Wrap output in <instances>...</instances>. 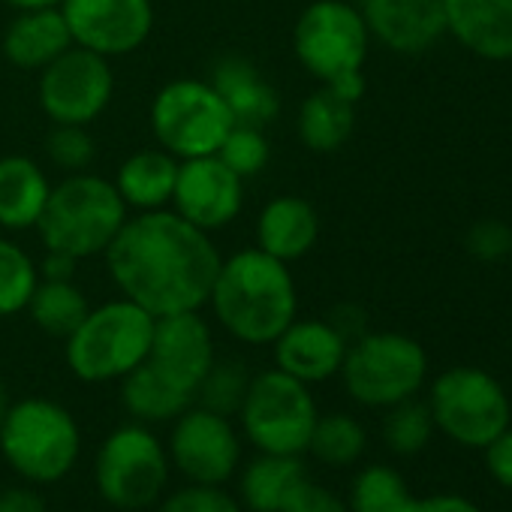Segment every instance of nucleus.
Returning a JSON list of instances; mask_svg holds the SVG:
<instances>
[{"label":"nucleus","instance_id":"45","mask_svg":"<svg viewBox=\"0 0 512 512\" xmlns=\"http://www.w3.org/2000/svg\"><path fill=\"white\" fill-rule=\"evenodd\" d=\"M4 4H10L16 13H25V10H55L64 0H4Z\"/></svg>","mask_w":512,"mask_h":512},{"label":"nucleus","instance_id":"47","mask_svg":"<svg viewBox=\"0 0 512 512\" xmlns=\"http://www.w3.org/2000/svg\"><path fill=\"white\" fill-rule=\"evenodd\" d=\"M509 260H512V247H509Z\"/></svg>","mask_w":512,"mask_h":512},{"label":"nucleus","instance_id":"41","mask_svg":"<svg viewBox=\"0 0 512 512\" xmlns=\"http://www.w3.org/2000/svg\"><path fill=\"white\" fill-rule=\"evenodd\" d=\"M37 269H40V281H76L79 260L61 250H46L43 263H37Z\"/></svg>","mask_w":512,"mask_h":512},{"label":"nucleus","instance_id":"28","mask_svg":"<svg viewBox=\"0 0 512 512\" xmlns=\"http://www.w3.org/2000/svg\"><path fill=\"white\" fill-rule=\"evenodd\" d=\"M88 311V296L76 281H40L28 302V314L37 329L58 341H67L88 317Z\"/></svg>","mask_w":512,"mask_h":512},{"label":"nucleus","instance_id":"6","mask_svg":"<svg viewBox=\"0 0 512 512\" xmlns=\"http://www.w3.org/2000/svg\"><path fill=\"white\" fill-rule=\"evenodd\" d=\"M344 389L362 407H392L416 398L428 377L425 347L401 332H365L347 347L338 371Z\"/></svg>","mask_w":512,"mask_h":512},{"label":"nucleus","instance_id":"37","mask_svg":"<svg viewBox=\"0 0 512 512\" xmlns=\"http://www.w3.org/2000/svg\"><path fill=\"white\" fill-rule=\"evenodd\" d=\"M157 512H241V506L217 485H190L169 494Z\"/></svg>","mask_w":512,"mask_h":512},{"label":"nucleus","instance_id":"9","mask_svg":"<svg viewBox=\"0 0 512 512\" xmlns=\"http://www.w3.org/2000/svg\"><path fill=\"white\" fill-rule=\"evenodd\" d=\"M428 410L434 428L467 449H485L512 419L506 389L497 377L473 365L443 371L431 383Z\"/></svg>","mask_w":512,"mask_h":512},{"label":"nucleus","instance_id":"3","mask_svg":"<svg viewBox=\"0 0 512 512\" xmlns=\"http://www.w3.org/2000/svg\"><path fill=\"white\" fill-rule=\"evenodd\" d=\"M127 217L130 208L109 178L73 172L52 184L37 232L46 250L70 253L82 263L109 250Z\"/></svg>","mask_w":512,"mask_h":512},{"label":"nucleus","instance_id":"33","mask_svg":"<svg viewBox=\"0 0 512 512\" xmlns=\"http://www.w3.org/2000/svg\"><path fill=\"white\" fill-rule=\"evenodd\" d=\"M250 386V371L235 362V359H214V365L208 368V374L202 377V383L196 386L199 407L214 410L220 416H232L241 410V401L247 395Z\"/></svg>","mask_w":512,"mask_h":512},{"label":"nucleus","instance_id":"35","mask_svg":"<svg viewBox=\"0 0 512 512\" xmlns=\"http://www.w3.org/2000/svg\"><path fill=\"white\" fill-rule=\"evenodd\" d=\"M46 157L67 175L88 172L97 157V142L82 124H55L46 136Z\"/></svg>","mask_w":512,"mask_h":512},{"label":"nucleus","instance_id":"4","mask_svg":"<svg viewBox=\"0 0 512 512\" xmlns=\"http://www.w3.org/2000/svg\"><path fill=\"white\" fill-rule=\"evenodd\" d=\"M154 317L130 299H112L91 308L79 329L64 341L67 368L82 383H109L127 377L148 359Z\"/></svg>","mask_w":512,"mask_h":512},{"label":"nucleus","instance_id":"26","mask_svg":"<svg viewBox=\"0 0 512 512\" xmlns=\"http://www.w3.org/2000/svg\"><path fill=\"white\" fill-rule=\"evenodd\" d=\"M305 479L308 476H305L302 455L260 452V458H253L244 467V473L238 479V491L250 512H281L287 497Z\"/></svg>","mask_w":512,"mask_h":512},{"label":"nucleus","instance_id":"17","mask_svg":"<svg viewBox=\"0 0 512 512\" xmlns=\"http://www.w3.org/2000/svg\"><path fill=\"white\" fill-rule=\"evenodd\" d=\"M371 40L395 55H422L446 37L443 0H362Z\"/></svg>","mask_w":512,"mask_h":512},{"label":"nucleus","instance_id":"34","mask_svg":"<svg viewBox=\"0 0 512 512\" xmlns=\"http://www.w3.org/2000/svg\"><path fill=\"white\" fill-rule=\"evenodd\" d=\"M217 157L241 178H253L260 175L269 160H272V145L263 127H250V124H232V130L226 133V139L217 148Z\"/></svg>","mask_w":512,"mask_h":512},{"label":"nucleus","instance_id":"32","mask_svg":"<svg viewBox=\"0 0 512 512\" xmlns=\"http://www.w3.org/2000/svg\"><path fill=\"white\" fill-rule=\"evenodd\" d=\"M386 419H383V440L395 455H419L431 434H434V419L428 404L407 398L398 401L392 407H386Z\"/></svg>","mask_w":512,"mask_h":512},{"label":"nucleus","instance_id":"20","mask_svg":"<svg viewBox=\"0 0 512 512\" xmlns=\"http://www.w3.org/2000/svg\"><path fill=\"white\" fill-rule=\"evenodd\" d=\"M208 82L226 103L235 124L266 130L281 115L278 88L263 76L260 67L241 55H223L220 61H214Z\"/></svg>","mask_w":512,"mask_h":512},{"label":"nucleus","instance_id":"31","mask_svg":"<svg viewBox=\"0 0 512 512\" xmlns=\"http://www.w3.org/2000/svg\"><path fill=\"white\" fill-rule=\"evenodd\" d=\"M410 503L407 482L389 464L365 467L350 485V512H404Z\"/></svg>","mask_w":512,"mask_h":512},{"label":"nucleus","instance_id":"24","mask_svg":"<svg viewBox=\"0 0 512 512\" xmlns=\"http://www.w3.org/2000/svg\"><path fill=\"white\" fill-rule=\"evenodd\" d=\"M178 163L169 151L157 148H142L136 154H130L112 184L118 190V196L124 199L127 208L133 211H160L169 208L172 202V190H175V178H178Z\"/></svg>","mask_w":512,"mask_h":512},{"label":"nucleus","instance_id":"36","mask_svg":"<svg viewBox=\"0 0 512 512\" xmlns=\"http://www.w3.org/2000/svg\"><path fill=\"white\" fill-rule=\"evenodd\" d=\"M464 247L470 256H476L482 263H497L503 256H509L512 226H506L503 220H479L467 229Z\"/></svg>","mask_w":512,"mask_h":512},{"label":"nucleus","instance_id":"18","mask_svg":"<svg viewBox=\"0 0 512 512\" xmlns=\"http://www.w3.org/2000/svg\"><path fill=\"white\" fill-rule=\"evenodd\" d=\"M275 368L314 386L335 377L347 356V338L329 320H293L275 338Z\"/></svg>","mask_w":512,"mask_h":512},{"label":"nucleus","instance_id":"43","mask_svg":"<svg viewBox=\"0 0 512 512\" xmlns=\"http://www.w3.org/2000/svg\"><path fill=\"white\" fill-rule=\"evenodd\" d=\"M329 323L347 338V344H353L356 338H362L368 329H365V314L359 311V308H353V305H341V308H335L332 311V317H329Z\"/></svg>","mask_w":512,"mask_h":512},{"label":"nucleus","instance_id":"15","mask_svg":"<svg viewBox=\"0 0 512 512\" xmlns=\"http://www.w3.org/2000/svg\"><path fill=\"white\" fill-rule=\"evenodd\" d=\"M244 205V181L217 157H193L178 163L169 208L202 232L229 226Z\"/></svg>","mask_w":512,"mask_h":512},{"label":"nucleus","instance_id":"13","mask_svg":"<svg viewBox=\"0 0 512 512\" xmlns=\"http://www.w3.org/2000/svg\"><path fill=\"white\" fill-rule=\"evenodd\" d=\"M169 458L193 485H223L241 464V440L229 416L187 407L172 425Z\"/></svg>","mask_w":512,"mask_h":512},{"label":"nucleus","instance_id":"38","mask_svg":"<svg viewBox=\"0 0 512 512\" xmlns=\"http://www.w3.org/2000/svg\"><path fill=\"white\" fill-rule=\"evenodd\" d=\"M281 512H350V509H347V503L332 488L305 479L287 497V503L281 506Z\"/></svg>","mask_w":512,"mask_h":512},{"label":"nucleus","instance_id":"19","mask_svg":"<svg viewBox=\"0 0 512 512\" xmlns=\"http://www.w3.org/2000/svg\"><path fill=\"white\" fill-rule=\"evenodd\" d=\"M446 34L470 55L494 64L512 61V0H443Z\"/></svg>","mask_w":512,"mask_h":512},{"label":"nucleus","instance_id":"25","mask_svg":"<svg viewBox=\"0 0 512 512\" xmlns=\"http://www.w3.org/2000/svg\"><path fill=\"white\" fill-rule=\"evenodd\" d=\"M356 127V103L338 97L329 85L317 88L299 106V139L314 154H335L347 145Z\"/></svg>","mask_w":512,"mask_h":512},{"label":"nucleus","instance_id":"8","mask_svg":"<svg viewBox=\"0 0 512 512\" xmlns=\"http://www.w3.org/2000/svg\"><path fill=\"white\" fill-rule=\"evenodd\" d=\"M151 133L175 160L217 154L232 130V115L208 79H172L151 100Z\"/></svg>","mask_w":512,"mask_h":512},{"label":"nucleus","instance_id":"22","mask_svg":"<svg viewBox=\"0 0 512 512\" xmlns=\"http://www.w3.org/2000/svg\"><path fill=\"white\" fill-rule=\"evenodd\" d=\"M73 46V34L61 7L25 10L4 31V58L19 70H46Z\"/></svg>","mask_w":512,"mask_h":512},{"label":"nucleus","instance_id":"10","mask_svg":"<svg viewBox=\"0 0 512 512\" xmlns=\"http://www.w3.org/2000/svg\"><path fill=\"white\" fill-rule=\"evenodd\" d=\"M371 49L368 25L359 7L347 0H314L302 10L293 28V52L305 73L317 82H332L338 76L365 67Z\"/></svg>","mask_w":512,"mask_h":512},{"label":"nucleus","instance_id":"30","mask_svg":"<svg viewBox=\"0 0 512 512\" xmlns=\"http://www.w3.org/2000/svg\"><path fill=\"white\" fill-rule=\"evenodd\" d=\"M37 284L40 269L34 256L22 244L0 238V317H16L28 311Z\"/></svg>","mask_w":512,"mask_h":512},{"label":"nucleus","instance_id":"16","mask_svg":"<svg viewBox=\"0 0 512 512\" xmlns=\"http://www.w3.org/2000/svg\"><path fill=\"white\" fill-rule=\"evenodd\" d=\"M214 335L199 311L154 317L148 365H154L178 389L196 395V386L214 365Z\"/></svg>","mask_w":512,"mask_h":512},{"label":"nucleus","instance_id":"27","mask_svg":"<svg viewBox=\"0 0 512 512\" xmlns=\"http://www.w3.org/2000/svg\"><path fill=\"white\" fill-rule=\"evenodd\" d=\"M121 401L136 422L157 425L175 422L193 404V395L166 380L154 365L142 362L127 377H121Z\"/></svg>","mask_w":512,"mask_h":512},{"label":"nucleus","instance_id":"42","mask_svg":"<svg viewBox=\"0 0 512 512\" xmlns=\"http://www.w3.org/2000/svg\"><path fill=\"white\" fill-rule=\"evenodd\" d=\"M0 512H46V500L34 488L0 491Z\"/></svg>","mask_w":512,"mask_h":512},{"label":"nucleus","instance_id":"40","mask_svg":"<svg viewBox=\"0 0 512 512\" xmlns=\"http://www.w3.org/2000/svg\"><path fill=\"white\" fill-rule=\"evenodd\" d=\"M404 512H482V509L461 494H431V497H410Z\"/></svg>","mask_w":512,"mask_h":512},{"label":"nucleus","instance_id":"1","mask_svg":"<svg viewBox=\"0 0 512 512\" xmlns=\"http://www.w3.org/2000/svg\"><path fill=\"white\" fill-rule=\"evenodd\" d=\"M103 256L118 293L151 317L202 311L223 263L211 232L172 208L127 217Z\"/></svg>","mask_w":512,"mask_h":512},{"label":"nucleus","instance_id":"39","mask_svg":"<svg viewBox=\"0 0 512 512\" xmlns=\"http://www.w3.org/2000/svg\"><path fill=\"white\" fill-rule=\"evenodd\" d=\"M485 467L491 479L503 488L512 491V428L500 431L488 446H485Z\"/></svg>","mask_w":512,"mask_h":512},{"label":"nucleus","instance_id":"12","mask_svg":"<svg viewBox=\"0 0 512 512\" xmlns=\"http://www.w3.org/2000/svg\"><path fill=\"white\" fill-rule=\"evenodd\" d=\"M115 94V76L109 58L70 46L46 70H40L37 100L52 124H82L97 121Z\"/></svg>","mask_w":512,"mask_h":512},{"label":"nucleus","instance_id":"46","mask_svg":"<svg viewBox=\"0 0 512 512\" xmlns=\"http://www.w3.org/2000/svg\"><path fill=\"white\" fill-rule=\"evenodd\" d=\"M7 410H10V395H7V389H4V383H0V422H4V416H7Z\"/></svg>","mask_w":512,"mask_h":512},{"label":"nucleus","instance_id":"44","mask_svg":"<svg viewBox=\"0 0 512 512\" xmlns=\"http://www.w3.org/2000/svg\"><path fill=\"white\" fill-rule=\"evenodd\" d=\"M338 97H344V100H350V103H359L362 97H365V76H362V70H356V73H347V76H338V79H332V82H326Z\"/></svg>","mask_w":512,"mask_h":512},{"label":"nucleus","instance_id":"5","mask_svg":"<svg viewBox=\"0 0 512 512\" xmlns=\"http://www.w3.org/2000/svg\"><path fill=\"white\" fill-rule=\"evenodd\" d=\"M82 434L67 407L49 398L10 404L0 422V452L28 482H61L79 461Z\"/></svg>","mask_w":512,"mask_h":512},{"label":"nucleus","instance_id":"21","mask_svg":"<svg viewBox=\"0 0 512 512\" xmlns=\"http://www.w3.org/2000/svg\"><path fill=\"white\" fill-rule=\"evenodd\" d=\"M256 244L269 256L281 263H296L317 247L320 238V214L317 208L302 196H275L263 205L260 217H256Z\"/></svg>","mask_w":512,"mask_h":512},{"label":"nucleus","instance_id":"11","mask_svg":"<svg viewBox=\"0 0 512 512\" xmlns=\"http://www.w3.org/2000/svg\"><path fill=\"white\" fill-rule=\"evenodd\" d=\"M97 488L118 509L157 503L169 482V452L139 422L115 428L97 452Z\"/></svg>","mask_w":512,"mask_h":512},{"label":"nucleus","instance_id":"2","mask_svg":"<svg viewBox=\"0 0 512 512\" xmlns=\"http://www.w3.org/2000/svg\"><path fill=\"white\" fill-rule=\"evenodd\" d=\"M208 305L226 335L266 347L299 317L293 269L260 247H244L220 263Z\"/></svg>","mask_w":512,"mask_h":512},{"label":"nucleus","instance_id":"7","mask_svg":"<svg viewBox=\"0 0 512 512\" xmlns=\"http://www.w3.org/2000/svg\"><path fill=\"white\" fill-rule=\"evenodd\" d=\"M238 416L247 440L260 452L302 455L320 413L308 383L272 368L250 377Z\"/></svg>","mask_w":512,"mask_h":512},{"label":"nucleus","instance_id":"29","mask_svg":"<svg viewBox=\"0 0 512 512\" xmlns=\"http://www.w3.org/2000/svg\"><path fill=\"white\" fill-rule=\"evenodd\" d=\"M365 443H368V434L356 416L329 413V416H317L308 452L329 467H347L362 458Z\"/></svg>","mask_w":512,"mask_h":512},{"label":"nucleus","instance_id":"23","mask_svg":"<svg viewBox=\"0 0 512 512\" xmlns=\"http://www.w3.org/2000/svg\"><path fill=\"white\" fill-rule=\"evenodd\" d=\"M49 193H52V181L37 160L25 154L0 157V229L7 232L37 229Z\"/></svg>","mask_w":512,"mask_h":512},{"label":"nucleus","instance_id":"14","mask_svg":"<svg viewBox=\"0 0 512 512\" xmlns=\"http://www.w3.org/2000/svg\"><path fill=\"white\" fill-rule=\"evenodd\" d=\"M61 13L73 34V46L109 61L142 49L154 31L151 0H64Z\"/></svg>","mask_w":512,"mask_h":512}]
</instances>
